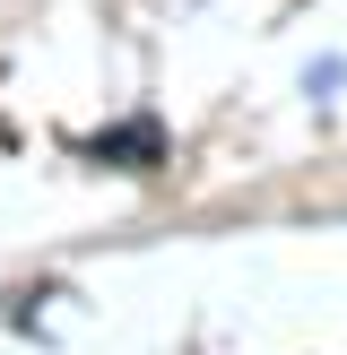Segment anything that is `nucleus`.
I'll return each mask as SVG.
<instances>
[{
  "instance_id": "nucleus-1",
  "label": "nucleus",
  "mask_w": 347,
  "mask_h": 355,
  "mask_svg": "<svg viewBox=\"0 0 347 355\" xmlns=\"http://www.w3.org/2000/svg\"><path fill=\"white\" fill-rule=\"evenodd\" d=\"M87 156H96V165L156 173V165H165V130H156V121H130V130H104V139H87Z\"/></svg>"
}]
</instances>
